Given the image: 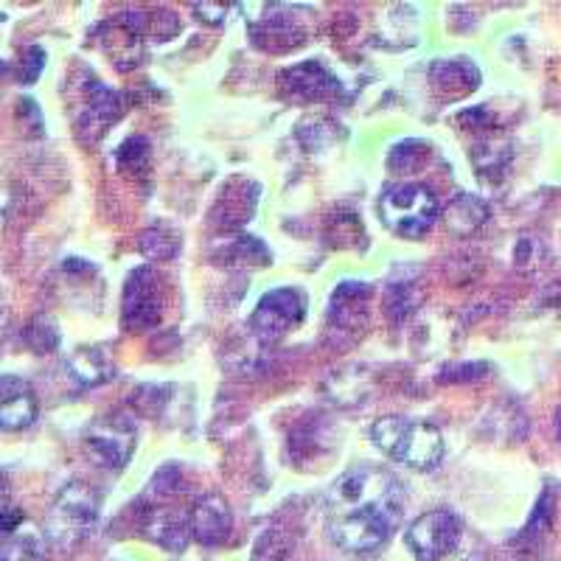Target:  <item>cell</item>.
<instances>
[{
    "label": "cell",
    "instance_id": "1",
    "mask_svg": "<svg viewBox=\"0 0 561 561\" xmlns=\"http://www.w3.org/2000/svg\"><path fill=\"white\" fill-rule=\"evenodd\" d=\"M404 517V489L382 466H354L325 494V530L348 553H374Z\"/></svg>",
    "mask_w": 561,
    "mask_h": 561
},
{
    "label": "cell",
    "instance_id": "2",
    "mask_svg": "<svg viewBox=\"0 0 561 561\" xmlns=\"http://www.w3.org/2000/svg\"><path fill=\"white\" fill-rule=\"evenodd\" d=\"M370 440L388 458L399 460L413 472H433L444 460V438L430 421H415L408 415H385L374 421Z\"/></svg>",
    "mask_w": 561,
    "mask_h": 561
},
{
    "label": "cell",
    "instance_id": "3",
    "mask_svg": "<svg viewBox=\"0 0 561 561\" xmlns=\"http://www.w3.org/2000/svg\"><path fill=\"white\" fill-rule=\"evenodd\" d=\"M379 217L396 237L421 239L440 217V203L433 188L419 183L390 185L379 199Z\"/></svg>",
    "mask_w": 561,
    "mask_h": 561
},
{
    "label": "cell",
    "instance_id": "4",
    "mask_svg": "<svg viewBox=\"0 0 561 561\" xmlns=\"http://www.w3.org/2000/svg\"><path fill=\"white\" fill-rule=\"evenodd\" d=\"M102 511V494L93 485L73 480L59 491L54 508L48 514V534L57 545H73L88 534Z\"/></svg>",
    "mask_w": 561,
    "mask_h": 561
},
{
    "label": "cell",
    "instance_id": "5",
    "mask_svg": "<svg viewBox=\"0 0 561 561\" xmlns=\"http://www.w3.org/2000/svg\"><path fill=\"white\" fill-rule=\"evenodd\" d=\"M466 539L463 523L458 514L447 508H435L421 514L410 528L404 530V542L415 561H440Z\"/></svg>",
    "mask_w": 561,
    "mask_h": 561
},
{
    "label": "cell",
    "instance_id": "6",
    "mask_svg": "<svg viewBox=\"0 0 561 561\" xmlns=\"http://www.w3.org/2000/svg\"><path fill=\"white\" fill-rule=\"evenodd\" d=\"M138 444V430L127 413H104L84 430V447L104 469H124Z\"/></svg>",
    "mask_w": 561,
    "mask_h": 561
},
{
    "label": "cell",
    "instance_id": "7",
    "mask_svg": "<svg viewBox=\"0 0 561 561\" xmlns=\"http://www.w3.org/2000/svg\"><path fill=\"white\" fill-rule=\"evenodd\" d=\"M307 318V295L298 287H280L264 295L250 314V332L262 343H275Z\"/></svg>",
    "mask_w": 561,
    "mask_h": 561
},
{
    "label": "cell",
    "instance_id": "8",
    "mask_svg": "<svg viewBox=\"0 0 561 561\" xmlns=\"http://www.w3.org/2000/svg\"><path fill=\"white\" fill-rule=\"evenodd\" d=\"M163 318V293L152 267H138L129 273L122 298V323L127 332H147Z\"/></svg>",
    "mask_w": 561,
    "mask_h": 561
},
{
    "label": "cell",
    "instance_id": "9",
    "mask_svg": "<svg viewBox=\"0 0 561 561\" xmlns=\"http://www.w3.org/2000/svg\"><path fill=\"white\" fill-rule=\"evenodd\" d=\"M374 289L365 280H343L332 293V307H329V329L337 332V340L348 334V340H357L359 332L368 325V300Z\"/></svg>",
    "mask_w": 561,
    "mask_h": 561
},
{
    "label": "cell",
    "instance_id": "10",
    "mask_svg": "<svg viewBox=\"0 0 561 561\" xmlns=\"http://www.w3.org/2000/svg\"><path fill=\"white\" fill-rule=\"evenodd\" d=\"M340 79L320 62H300L280 73V93L300 102H323L340 96Z\"/></svg>",
    "mask_w": 561,
    "mask_h": 561
},
{
    "label": "cell",
    "instance_id": "11",
    "mask_svg": "<svg viewBox=\"0 0 561 561\" xmlns=\"http://www.w3.org/2000/svg\"><path fill=\"white\" fill-rule=\"evenodd\" d=\"M188 517H192L194 539L203 548H219L228 542L230 530H233V514L222 494H203L194 500Z\"/></svg>",
    "mask_w": 561,
    "mask_h": 561
},
{
    "label": "cell",
    "instance_id": "12",
    "mask_svg": "<svg viewBox=\"0 0 561 561\" xmlns=\"http://www.w3.org/2000/svg\"><path fill=\"white\" fill-rule=\"evenodd\" d=\"M255 203H259V185L233 178L222 185L217 205L210 208V222L222 230H242L253 219Z\"/></svg>",
    "mask_w": 561,
    "mask_h": 561
},
{
    "label": "cell",
    "instance_id": "13",
    "mask_svg": "<svg viewBox=\"0 0 561 561\" xmlns=\"http://www.w3.org/2000/svg\"><path fill=\"white\" fill-rule=\"evenodd\" d=\"M37 415V393L26 379L9 377V374L0 379V427L7 433H18V430L32 427Z\"/></svg>",
    "mask_w": 561,
    "mask_h": 561
},
{
    "label": "cell",
    "instance_id": "14",
    "mask_svg": "<svg viewBox=\"0 0 561 561\" xmlns=\"http://www.w3.org/2000/svg\"><path fill=\"white\" fill-rule=\"evenodd\" d=\"M124 113L122 96L113 88L102 84L99 79L88 82V102H84V113L79 115V129L88 140H96L107 133L113 122H118Z\"/></svg>",
    "mask_w": 561,
    "mask_h": 561
},
{
    "label": "cell",
    "instance_id": "15",
    "mask_svg": "<svg viewBox=\"0 0 561 561\" xmlns=\"http://www.w3.org/2000/svg\"><path fill=\"white\" fill-rule=\"evenodd\" d=\"M144 534L152 539L154 545H160L169 553H178L185 550V545L192 542V517L185 511L178 508H149L147 519H144Z\"/></svg>",
    "mask_w": 561,
    "mask_h": 561
},
{
    "label": "cell",
    "instance_id": "16",
    "mask_svg": "<svg viewBox=\"0 0 561 561\" xmlns=\"http://www.w3.org/2000/svg\"><path fill=\"white\" fill-rule=\"evenodd\" d=\"M250 37L264 51H289V48H298L307 39V34L295 23L293 14L267 12L262 20H255Z\"/></svg>",
    "mask_w": 561,
    "mask_h": 561
},
{
    "label": "cell",
    "instance_id": "17",
    "mask_svg": "<svg viewBox=\"0 0 561 561\" xmlns=\"http://www.w3.org/2000/svg\"><path fill=\"white\" fill-rule=\"evenodd\" d=\"M430 82L440 96L460 99L480 88V70L469 59H438L430 68Z\"/></svg>",
    "mask_w": 561,
    "mask_h": 561
},
{
    "label": "cell",
    "instance_id": "18",
    "mask_svg": "<svg viewBox=\"0 0 561 561\" xmlns=\"http://www.w3.org/2000/svg\"><path fill=\"white\" fill-rule=\"evenodd\" d=\"M214 259L222 264H237V267H264L273 255L262 239L250 233H233V237H225L222 248L214 250Z\"/></svg>",
    "mask_w": 561,
    "mask_h": 561
},
{
    "label": "cell",
    "instance_id": "19",
    "mask_svg": "<svg viewBox=\"0 0 561 561\" xmlns=\"http://www.w3.org/2000/svg\"><path fill=\"white\" fill-rule=\"evenodd\" d=\"M65 368H68L70 377L77 379L82 388H93V385H102L115 377V365L110 363V357L102 348L73 351L68 363H65Z\"/></svg>",
    "mask_w": 561,
    "mask_h": 561
},
{
    "label": "cell",
    "instance_id": "20",
    "mask_svg": "<svg viewBox=\"0 0 561 561\" xmlns=\"http://www.w3.org/2000/svg\"><path fill=\"white\" fill-rule=\"evenodd\" d=\"M472 160H474V167H478L480 178L500 180V174H503L511 163L508 140H500L494 138V135L480 138L478 147L472 149Z\"/></svg>",
    "mask_w": 561,
    "mask_h": 561
},
{
    "label": "cell",
    "instance_id": "21",
    "mask_svg": "<svg viewBox=\"0 0 561 561\" xmlns=\"http://www.w3.org/2000/svg\"><path fill=\"white\" fill-rule=\"evenodd\" d=\"M489 219V205L483 199L472 197V194H458L447 208V225L458 233H469V230L480 228Z\"/></svg>",
    "mask_w": 561,
    "mask_h": 561
},
{
    "label": "cell",
    "instance_id": "22",
    "mask_svg": "<svg viewBox=\"0 0 561 561\" xmlns=\"http://www.w3.org/2000/svg\"><path fill=\"white\" fill-rule=\"evenodd\" d=\"M180 248H183V242H180L178 233L172 228H163V225L147 228L138 239V253L152 259V262H169L180 253Z\"/></svg>",
    "mask_w": 561,
    "mask_h": 561
},
{
    "label": "cell",
    "instance_id": "23",
    "mask_svg": "<svg viewBox=\"0 0 561 561\" xmlns=\"http://www.w3.org/2000/svg\"><path fill=\"white\" fill-rule=\"evenodd\" d=\"M115 163L124 174H147L149 169V140L140 138V135H133L118 147L115 152Z\"/></svg>",
    "mask_w": 561,
    "mask_h": 561
},
{
    "label": "cell",
    "instance_id": "24",
    "mask_svg": "<svg viewBox=\"0 0 561 561\" xmlns=\"http://www.w3.org/2000/svg\"><path fill=\"white\" fill-rule=\"evenodd\" d=\"M26 343L32 345L37 354H51L59 348V329L54 323V318L48 314H37V318L28 320L26 325Z\"/></svg>",
    "mask_w": 561,
    "mask_h": 561
},
{
    "label": "cell",
    "instance_id": "25",
    "mask_svg": "<svg viewBox=\"0 0 561 561\" xmlns=\"http://www.w3.org/2000/svg\"><path fill=\"white\" fill-rule=\"evenodd\" d=\"M430 147L424 140H402L396 144L393 152L388 158V167L393 172H419V167L427 160Z\"/></svg>",
    "mask_w": 561,
    "mask_h": 561
},
{
    "label": "cell",
    "instance_id": "26",
    "mask_svg": "<svg viewBox=\"0 0 561 561\" xmlns=\"http://www.w3.org/2000/svg\"><path fill=\"white\" fill-rule=\"evenodd\" d=\"M3 561H43V545L34 534L9 536L3 545Z\"/></svg>",
    "mask_w": 561,
    "mask_h": 561
},
{
    "label": "cell",
    "instance_id": "27",
    "mask_svg": "<svg viewBox=\"0 0 561 561\" xmlns=\"http://www.w3.org/2000/svg\"><path fill=\"white\" fill-rule=\"evenodd\" d=\"M45 68V51L39 45H28L26 51H20V70L18 82L20 84H34Z\"/></svg>",
    "mask_w": 561,
    "mask_h": 561
},
{
    "label": "cell",
    "instance_id": "28",
    "mask_svg": "<svg viewBox=\"0 0 561 561\" xmlns=\"http://www.w3.org/2000/svg\"><path fill=\"white\" fill-rule=\"evenodd\" d=\"M489 374V365L485 363H463L453 365V368L440 370V382L444 385H458V382H474V379H483Z\"/></svg>",
    "mask_w": 561,
    "mask_h": 561
},
{
    "label": "cell",
    "instance_id": "29",
    "mask_svg": "<svg viewBox=\"0 0 561 561\" xmlns=\"http://www.w3.org/2000/svg\"><path fill=\"white\" fill-rule=\"evenodd\" d=\"M152 491L158 497H172L178 491H183V472L180 466H163L152 480Z\"/></svg>",
    "mask_w": 561,
    "mask_h": 561
},
{
    "label": "cell",
    "instance_id": "30",
    "mask_svg": "<svg viewBox=\"0 0 561 561\" xmlns=\"http://www.w3.org/2000/svg\"><path fill=\"white\" fill-rule=\"evenodd\" d=\"M413 298H410V289L402 287V284H393L388 293V314L393 320H404L410 312H413Z\"/></svg>",
    "mask_w": 561,
    "mask_h": 561
},
{
    "label": "cell",
    "instance_id": "31",
    "mask_svg": "<svg viewBox=\"0 0 561 561\" xmlns=\"http://www.w3.org/2000/svg\"><path fill=\"white\" fill-rule=\"evenodd\" d=\"M440 561H485L483 542H480V539H469V536H466L463 542L458 545V550H453L447 559H440Z\"/></svg>",
    "mask_w": 561,
    "mask_h": 561
},
{
    "label": "cell",
    "instance_id": "32",
    "mask_svg": "<svg viewBox=\"0 0 561 561\" xmlns=\"http://www.w3.org/2000/svg\"><path fill=\"white\" fill-rule=\"evenodd\" d=\"M192 9L208 26H219L228 18V3H192Z\"/></svg>",
    "mask_w": 561,
    "mask_h": 561
},
{
    "label": "cell",
    "instance_id": "33",
    "mask_svg": "<svg viewBox=\"0 0 561 561\" xmlns=\"http://www.w3.org/2000/svg\"><path fill=\"white\" fill-rule=\"evenodd\" d=\"M556 438L561 440V408L556 410Z\"/></svg>",
    "mask_w": 561,
    "mask_h": 561
}]
</instances>
